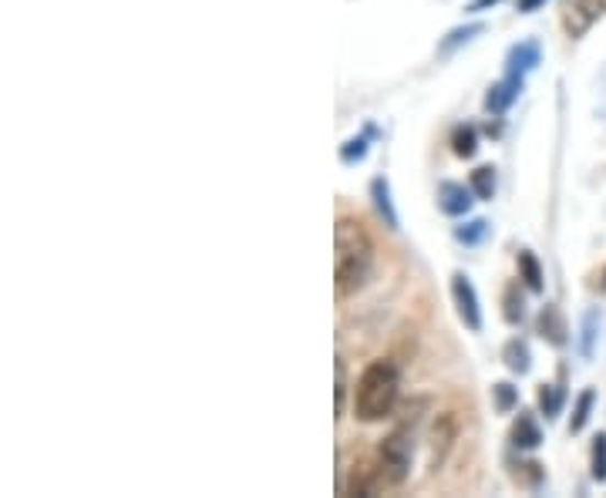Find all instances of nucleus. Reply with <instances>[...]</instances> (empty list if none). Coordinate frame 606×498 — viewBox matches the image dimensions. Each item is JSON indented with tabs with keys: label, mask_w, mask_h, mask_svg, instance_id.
I'll use <instances>...</instances> for the list:
<instances>
[{
	"label": "nucleus",
	"mask_w": 606,
	"mask_h": 498,
	"mask_svg": "<svg viewBox=\"0 0 606 498\" xmlns=\"http://www.w3.org/2000/svg\"><path fill=\"white\" fill-rule=\"evenodd\" d=\"M374 269V240L364 230L361 219L341 215L334 226V280L338 297H351L364 290Z\"/></svg>",
	"instance_id": "obj_1"
},
{
	"label": "nucleus",
	"mask_w": 606,
	"mask_h": 498,
	"mask_svg": "<svg viewBox=\"0 0 606 498\" xmlns=\"http://www.w3.org/2000/svg\"><path fill=\"white\" fill-rule=\"evenodd\" d=\"M401 398V370L395 361H371L354 384V414L367 424L392 418Z\"/></svg>",
	"instance_id": "obj_2"
},
{
	"label": "nucleus",
	"mask_w": 606,
	"mask_h": 498,
	"mask_svg": "<svg viewBox=\"0 0 606 498\" xmlns=\"http://www.w3.org/2000/svg\"><path fill=\"white\" fill-rule=\"evenodd\" d=\"M411 462H415V421L411 424H398L392 434H384V441L377 445V465H381L384 482H388V485L408 482Z\"/></svg>",
	"instance_id": "obj_3"
},
{
	"label": "nucleus",
	"mask_w": 606,
	"mask_h": 498,
	"mask_svg": "<svg viewBox=\"0 0 606 498\" xmlns=\"http://www.w3.org/2000/svg\"><path fill=\"white\" fill-rule=\"evenodd\" d=\"M452 300H455V310L462 317V323L478 334L482 330V303H478V294H475V284L469 280V273H452Z\"/></svg>",
	"instance_id": "obj_4"
},
{
	"label": "nucleus",
	"mask_w": 606,
	"mask_h": 498,
	"mask_svg": "<svg viewBox=\"0 0 606 498\" xmlns=\"http://www.w3.org/2000/svg\"><path fill=\"white\" fill-rule=\"evenodd\" d=\"M606 14V0H570L566 8V34L570 37H583L599 18Z\"/></svg>",
	"instance_id": "obj_5"
},
{
	"label": "nucleus",
	"mask_w": 606,
	"mask_h": 498,
	"mask_svg": "<svg viewBox=\"0 0 606 498\" xmlns=\"http://www.w3.org/2000/svg\"><path fill=\"white\" fill-rule=\"evenodd\" d=\"M472 206H475L472 186H462V182H442L438 186V209H442L445 215L462 219V215L472 212Z\"/></svg>",
	"instance_id": "obj_6"
},
{
	"label": "nucleus",
	"mask_w": 606,
	"mask_h": 498,
	"mask_svg": "<svg viewBox=\"0 0 606 498\" xmlns=\"http://www.w3.org/2000/svg\"><path fill=\"white\" fill-rule=\"evenodd\" d=\"M522 81H526V78H516V75H506L503 81H495V85L488 88V95H485V112H492V115H506L509 108L516 104L519 91H522Z\"/></svg>",
	"instance_id": "obj_7"
},
{
	"label": "nucleus",
	"mask_w": 606,
	"mask_h": 498,
	"mask_svg": "<svg viewBox=\"0 0 606 498\" xmlns=\"http://www.w3.org/2000/svg\"><path fill=\"white\" fill-rule=\"evenodd\" d=\"M539 62H542L539 44H536V41H519V44H513L509 54H506V75L526 78L529 71L539 68Z\"/></svg>",
	"instance_id": "obj_8"
},
{
	"label": "nucleus",
	"mask_w": 606,
	"mask_h": 498,
	"mask_svg": "<svg viewBox=\"0 0 606 498\" xmlns=\"http://www.w3.org/2000/svg\"><path fill=\"white\" fill-rule=\"evenodd\" d=\"M455 438H459V421L452 414H442L434 424V431H431V468H438L449 458Z\"/></svg>",
	"instance_id": "obj_9"
},
{
	"label": "nucleus",
	"mask_w": 606,
	"mask_h": 498,
	"mask_svg": "<svg viewBox=\"0 0 606 498\" xmlns=\"http://www.w3.org/2000/svg\"><path fill=\"white\" fill-rule=\"evenodd\" d=\"M384 485V472H381V465H371V462H357L354 468H351V482L344 485V491L348 495H377Z\"/></svg>",
	"instance_id": "obj_10"
},
{
	"label": "nucleus",
	"mask_w": 606,
	"mask_h": 498,
	"mask_svg": "<svg viewBox=\"0 0 606 498\" xmlns=\"http://www.w3.org/2000/svg\"><path fill=\"white\" fill-rule=\"evenodd\" d=\"M539 334L553 344V347H566L570 344V327H566V320H563V313L553 307V303H546L542 310H539Z\"/></svg>",
	"instance_id": "obj_11"
},
{
	"label": "nucleus",
	"mask_w": 606,
	"mask_h": 498,
	"mask_svg": "<svg viewBox=\"0 0 606 498\" xmlns=\"http://www.w3.org/2000/svg\"><path fill=\"white\" fill-rule=\"evenodd\" d=\"M509 438H513V445H516L519 452H536V449L542 445V428H539V421H536L529 411H519V418H516Z\"/></svg>",
	"instance_id": "obj_12"
},
{
	"label": "nucleus",
	"mask_w": 606,
	"mask_h": 498,
	"mask_svg": "<svg viewBox=\"0 0 606 498\" xmlns=\"http://www.w3.org/2000/svg\"><path fill=\"white\" fill-rule=\"evenodd\" d=\"M371 199H374L377 215L384 219V226H388V230H398L401 223H398V212H395V202H392V186H388V179H384V176H377V179L371 182Z\"/></svg>",
	"instance_id": "obj_13"
},
{
	"label": "nucleus",
	"mask_w": 606,
	"mask_h": 498,
	"mask_svg": "<svg viewBox=\"0 0 606 498\" xmlns=\"http://www.w3.org/2000/svg\"><path fill=\"white\" fill-rule=\"evenodd\" d=\"M503 361H506V367H509L516 377H526V374L532 370V351H529V344L519 341V337H513V341L503 347Z\"/></svg>",
	"instance_id": "obj_14"
},
{
	"label": "nucleus",
	"mask_w": 606,
	"mask_h": 498,
	"mask_svg": "<svg viewBox=\"0 0 606 498\" xmlns=\"http://www.w3.org/2000/svg\"><path fill=\"white\" fill-rule=\"evenodd\" d=\"M519 280H522L532 294H542V290H546V273H542L536 253H529V250L519 253Z\"/></svg>",
	"instance_id": "obj_15"
},
{
	"label": "nucleus",
	"mask_w": 606,
	"mask_h": 498,
	"mask_svg": "<svg viewBox=\"0 0 606 498\" xmlns=\"http://www.w3.org/2000/svg\"><path fill=\"white\" fill-rule=\"evenodd\" d=\"M478 34H485V24H482V21H472V24L452 27V31L445 34V41L438 44V54H452V51H459L462 44H469V41H472V37H478Z\"/></svg>",
	"instance_id": "obj_16"
},
{
	"label": "nucleus",
	"mask_w": 606,
	"mask_h": 498,
	"mask_svg": "<svg viewBox=\"0 0 606 498\" xmlns=\"http://www.w3.org/2000/svg\"><path fill=\"white\" fill-rule=\"evenodd\" d=\"M469 186H472L475 199L488 202L495 196V186H499V179H495V165H478V169L469 176Z\"/></svg>",
	"instance_id": "obj_17"
},
{
	"label": "nucleus",
	"mask_w": 606,
	"mask_h": 498,
	"mask_svg": "<svg viewBox=\"0 0 606 498\" xmlns=\"http://www.w3.org/2000/svg\"><path fill=\"white\" fill-rule=\"evenodd\" d=\"M563 401H566V391L560 384H542L539 387V411L546 414V421H553L563 411Z\"/></svg>",
	"instance_id": "obj_18"
},
{
	"label": "nucleus",
	"mask_w": 606,
	"mask_h": 498,
	"mask_svg": "<svg viewBox=\"0 0 606 498\" xmlns=\"http://www.w3.org/2000/svg\"><path fill=\"white\" fill-rule=\"evenodd\" d=\"M593 405H596V391L593 387H586V391L576 398V405H573V414H570V434H580L586 424H590V418H593Z\"/></svg>",
	"instance_id": "obj_19"
},
{
	"label": "nucleus",
	"mask_w": 606,
	"mask_h": 498,
	"mask_svg": "<svg viewBox=\"0 0 606 498\" xmlns=\"http://www.w3.org/2000/svg\"><path fill=\"white\" fill-rule=\"evenodd\" d=\"M596 337H599V310H586L583 323H580V354L590 361L596 351Z\"/></svg>",
	"instance_id": "obj_20"
},
{
	"label": "nucleus",
	"mask_w": 606,
	"mask_h": 498,
	"mask_svg": "<svg viewBox=\"0 0 606 498\" xmlns=\"http://www.w3.org/2000/svg\"><path fill=\"white\" fill-rule=\"evenodd\" d=\"M452 152L459 158H475V152H478V129L475 125H459L452 132Z\"/></svg>",
	"instance_id": "obj_21"
},
{
	"label": "nucleus",
	"mask_w": 606,
	"mask_h": 498,
	"mask_svg": "<svg viewBox=\"0 0 606 498\" xmlns=\"http://www.w3.org/2000/svg\"><path fill=\"white\" fill-rule=\"evenodd\" d=\"M492 405L499 414H513L516 405H519V387H513L509 380H499V384H492Z\"/></svg>",
	"instance_id": "obj_22"
},
{
	"label": "nucleus",
	"mask_w": 606,
	"mask_h": 498,
	"mask_svg": "<svg viewBox=\"0 0 606 498\" xmlns=\"http://www.w3.org/2000/svg\"><path fill=\"white\" fill-rule=\"evenodd\" d=\"M371 135H374V129H367L364 135L348 139V142L341 145V162H344V165H357V162H364V158H367V152H371Z\"/></svg>",
	"instance_id": "obj_23"
},
{
	"label": "nucleus",
	"mask_w": 606,
	"mask_h": 498,
	"mask_svg": "<svg viewBox=\"0 0 606 498\" xmlns=\"http://www.w3.org/2000/svg\"><path fill=\"white\" fill-rule=\"evenodd\" d=\"M503 317H506V323H513V327H519L522 320H526V300H522V294H519V287L513 284V287H506V297H503Z\"/></svg>",
	"instance_id": "obj_24"
},
{
	"label": "nucleus",
	"mask_w": 606,
	"mask_h": 498,
	"mask_svg": "<svg viewBox=\"0 0 606 498\" xmlns=\"http://www.w3.org/2000/svg\"><path fill=\"white\" fill-rule=\"evenodd\" d=\"M488 236V219H469V223L455 226V240L465 246H478Z\"/></svg>",
	"instance_id": "obj_25"
},
{
	"label": "nucleus",
	"mask_w": 606,
	"mask_h": 498,
	"mask_svg": "<svg viewBox=\"0 0 606 498\" xmlns=\"http://www.w3.org/2000/svg\"><path fill=\"white\" fill-rule=\"evenodd\" d=\"M590 475L593 482H606V434L593 438V452H590Z\"/></svg>",
	"instance_id": "obj_26"
},
{
	"label": "nucleus",
	"mask_w": 606,
	"mask_h": 498,
	"mask_svg": "<svg viewBox=\"0 0 606 498\" xmlns=\"http://www.w3.org/2000/svg\"><path fill=\"white\" fill-rule=\"evenodd\" d=\"M334 377H338V387H334V411H338V418H344V408H348V364H344V357H338L334 361Z\"/></svg>",
	"instance_id": "obj_27"
},
{
	"label": "nucleus",
	"mask_w": 606,
	"mask_h": 498,
	"mask_svg": "<svg viewBox=\"0 0 606 498\" xmlns=\"http://www.w3.org/2000/svg\"><path fill=\"white\" fill-rule=\"evenodd\" d=\"M513 478H516L519 485H526V488H539V485L546 482V472H542L539 462H522V465L513 472Z\"/></svg>",
	"instance_id": "obj_28"
},
{
	"label": "nucleus",
	"mask_w": 606,
	"mask_h": 498,
	"mask_svg": "<svg viewBox=\"0 0 606 498\" xmlns=\"http://www.w3.org/2000/svg\"><path fill=\"white\" fill-rule=\"evenodd\" d=\"M503 0H469L465 4V14H485V11H492V8H499Z\"/></svg>",
	"instance_id": "obj_29"
},
{
	"label": "nucleus",
	"mask_w": 606,
	"mask_h": 498,
	"mask_svg": "<svg viewBox=\"0 0 606 498\" xmlns=\"http://www.w3.org/2000/svg\"><path fill=\"white\" fill-rule=\"evenodd\" d=\"M546 4V0H519V14H532Z\"/></svg>",
	"instance_id": "obj_30"
},
{
	"label": "nucleus",
	"mask_w": 606,
	"mask_h": 498,
	"mask_svg": "<svg viewBox=\"0 0 606 498\" xmlns=\"http://www.w3.org/2000/svg\"><path fill=\"white\" fill-rule=\"evenodd\" d=\"M603 290H606V273H603Z\"/></svg>",
	"instance_id": "obj_31"
}]
</instances>
